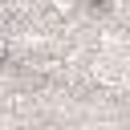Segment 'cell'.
I'll return each mask as SVG.
<instances>
[{"instance_id": "obj_2", "label": "cell", "mask_w": 130, "mask_h": 130, "mask_svg": "<svg viewBox=\"0 0 130 130\" xmlns=\"http://www.w3.org/2000/svg\"><path fill=\"white\" fill-rule=\"evenodd\" d=\"M102 4H110V0H102Z\"/></svg>"}, {"instance_id": "obj_1", "label": "cell", "mask_w": 130, "mask_h": 130, "mask_svg": "<svg viewBox=\"0 0 130 130\" xmlns=\"http://www.w3.org/2000/svg\"><path fill=\"white\" fill-rule=\"evenodd\" d=\"M0 61H4V41H0Z\"/></svg>"}]
</instances>
